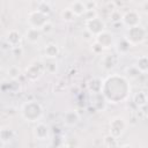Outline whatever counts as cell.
<instances>
[{
	"label": "cell",
	"instance_id": "6da1fadb",
	"mask_svg": "<svg viewBox=\"0 0 148 148\" xmlns=\"http://www.w3.org/2000/svg\"><path fill=\"white\" fill-rule=\"evenodd\" d=\"M131 92V86L125 76L118 74L109 75L103 80L101 95L109 103H120L128 98Z\"/></svg>",
	"mask_w": 148,
	"mask_h": 148
},
{
	"label": "cell",
	"instance_id": "7a4b0ae2",
	"mask_svg": "<svg viewBox=\"0 0 148 148\" xmlns=\"http://www.w3.org/2000/svg\"><path fill=\"white\" fill-rule=\"evenodd\" d=\"M21 117L29 123H38L43 114H44V109L40 103L37 101H28L22 104L20 109Z\"/></svg>",
	"mask_w": 148,
	"mask_h": 148
},
{
	"label": "cell",
	"instance_id": "3957f363",
	"mask_svg": "<svg viewBox=\"0 0 148 148\" xmlns=\"http://www.w3.org/2000/svg\"><path fill=\"white\" fill-rule=\"evenodd\" d=\"M124 39L127 40V43L131 46H136L146 42L147 39V29L142 25H136L132 28H127Z\"/></svg>",
	"mask_w": 148,
	"mask_h": 148
},
{
	"label": "cell",
	"instance_id": "277c9868",
	"mask_svg": "<svg viewBox=\"0 0 148 148\" xmlns=\"http://www.w3.org/2000/svg\"><path fill=\"white\" fill-rule=\"evenodd\" d=\"M127 126V120L123 116H116L109 123V134L116 139H119L126 132Z\"/></svg>",
	"mask_w": 148,
	"mask_h": 148
},
{
	"label": "cell",
	"instance_id": "5b68a950",
	"mask_svg": "<svg viewBox=\"0 0 148 148\" xmlns=\"http://www.w3.org/2000/svg\"><path fill=\"white\" fill-rule=\"evenodd\" d=\"M45 73V65L40 61V60H35L32 61L27 68H25V72H24V75L25 77L31 81V82H35L37 80H39L43 74Z\"/></svg>",
	"mask_w": 148,
	"mask_h": 148
},
{
	"label": "cell",
	"instance_id": "8992f818",
	"mask_svg": "<svg viewBox=\"0 0 148 148\" xmlns=\"http://www.w3.org/2000/svg\"><path fill=\"white\" fill-rule=\"evenodd\" d=\"M28 24L30 28H35V29H42V27L44 24H46L50 20H49V16L43 14L42 12L37 10V9H34V10H30L29 14H28Z\"/></svg>",
	"mask_w": 148,
	"mask_h": 148
},
{
	"label": "cell",
	"instance_id": "52a82bcc",
	"mask_svg": "<svg viewBox=\"0 0 148 148\" xmlns=\"http://www.w3.org/2000/svg\"><path fill=\"white\" fill-rule=\"evenodd\" d=\"M84 27H86V31H88L92 37H96L97 35H99L101 32L106 30V24H105L104 20L98 16L87 20L84 22Z\"/></svg>",
	"mask_w": 148,
	"mask_h": 148
},
{
	"label": "cell",
	"instance_id": "ba28073f",
	"mask_svg": "<svg viewBox=\"0 0 148 148\" xmlns=\"http://www.w3.org/2000/svg\"><path fill=\"white\" fill-rule=\"evenodd\" d=\"M121 23L127 28L141 25V14L135 9H130L121 15Z\"/></svg>",
	"mask_w": 148,
	"mask_h": 148
},
{
	"label": "cell",
	"instance_id": "9c48e42d",
	"mask_svg": "<svg viewBox=\"0 0 148 148\" xmlns=\"http://www.w3.org/2000/svg\"><path fill=\"white\" fill-rule=\"evenodd\" d=\"M32 135L37 141H46L50 139L51 135V130L50 126L45 123L38 121L32 128Z\"/></svg>",
	"mask_w": 148,
	"mask_h": 148
},
{
	"label": "cell",
	"instance_id": "30bf717a",
	"mask_svg": "<svg viewBox=\"0 0 148 148\" xmlns=\"http://www.w3.org/2000/svg\"><path fill=\"white\" fill-rule=\"evenodd\" d=\"M95 42L97 44H99L104 50H109V49H111V47L114 46L113 35L110 31H108V30H105V31L101 32L99 35H97L95 37Z\"/></svg>",
	"mask_w": 148,
	"mask_h": 148
},
{
	"label": "cell",
	"instance_id": "8fae6325",
	"mask_svg": "<svg viewBox=\"0 0 148 148\" xmlns=\"http://www.w3.org/2000/svg\"><path fill=\"white\" fill-rule=\"evenodd\" d=\"M23 40V36L22 34L16 30V29H12L7 32L6 35V43L13 49V47H18L21 46V43Z\"/></svg>",
	"mask_w": 148,
	"mask_h": 148
},
{
	"label": "cell",
	"instance_id": "7c38bea8",
	"mask_svg": "<svg viewBox=\"0 0 148 148\" xmlns=\"http://www.w3.org/2000/svg\"><path fill=\"white\" fill-rule=\"evenodd\" d=\"M62 121L67 127H74L80 123V114L76 110H67L62 116Z\"/></svg>",
	"mask_w": 148,
	"mask_h": 148
},
{
	"label": "cell",
	"instance_id": "4fadbf2b",
	"mask_svg": "<svg viewBox=\"0 0 148 148\" xmlns=\"http://www.w3.org/2000/svg\"><path fill=\"white\" fill-rule=\"evenodd\" d=\"M60 54V47L57 43L50 42L44 46V57L49 60H56Z\"/></svg>",
	"mask_w": 148,
	"mask_h": 148
},
{
	"label": "cell",
	"instance_id": "5bb4252c",
	"mask_svg": "<svg viewBox=\"0 0 148 148\" xmlns=\"http://www.w3.org/2000/svg\"><path fill=\"white\" fill-rule=\"evenodd\" d=\"M42 31L39 29H35V28H28V30L25 31L24 38L28 43L30 44H37L40 38H42Z\"/></svg>",
	"mask_w": 148,
	"mask_h": 148
},
{
	"label": "cell",
	"instance_id": "9a60e30c",
	"mask_svg": "<svg viewBox=\"0 0 148 148\" xmlns=\"http://www.w3.org/2000/svg\"><path fill=\"white\" fill-rule=\"evenodd\" d=\"M68 8L73 12V14H74L75 16H83V15L86 14V12H87L84 1H79V0L69 2Z\"/></svg>",
	"mask_w": 148,
	"mask_h": 148
},
{
	"label": "cell",
	"instance_id": "2e32d148",
	"mask_svg": "<svg viewBox=\"0 0 148 148\" xmlns=\"http://www.w3.org/2000/svg\"><path fill=\"white\" fill-rule=\"evenodd\" d=\"M14 138H15V133L12 128H9V127L0 128V141L2 143H5V145L10 143Z\"/></svg>",
	"mask_w": 148,
	"mask_h": 148
},
{
	"label": "cell",
	"instance_id": "e0dca14e",
	"mask_svg": "<svg viewBox=\"0 0 148 148\" xmlns=\"http://www.w3.org/2000/svg\"><path fill=\"white\" fill-rule=\"evenodd\" d=\"M117 61H118V59H117V57H116L114 54H105V56L103 57L101 64H102V66H103L104 69L110 71V69H112L113 67H116Z\"/></svg>",
	"mask_w": 148,
	"mask_h": 148
},
{
	"label": "cell",
	"instance_id": "ac0fdd59",
	"mask_svg": "<svg viewBox=\"0 0 148 148\" xmlns=\"http://www.w3.org/2000/svg\"><path fill=\"white\" fill-rule=\"evenodd\" d=\"M102 84H103V80L99 79V77H92L89 83H88V89L90 92L97 95V94H101V90H102Z\"/></svg>",
	"mask_w": 148,
	"mask_h": 148
},
{
	"label": "cell",
	"instance_id": "d6986e66",
	"mask_svg": "<svg viewBox=\"0 0 148 148\" xmlns=\"http://www.w3.org/2000/svg\"><path fill=\"white\" fill-rule=\"evenodd\" d=\"M147 101H148L147 99V94L145 91H138V92H135L133 95V102L139 109L146 106L147 105Z\"/></svg>",
	"mask_w": 148,
	"mask_h": 148
},
{
	"label": "cell",
	"instance_id": "ffe728a7",
	"mask_svg": "<svg viewBox=\"0 0 148 148\" xmlns=\"http://www.w3.org/2000/svg\"><path fill=\"white\" fill-rule=\"evenodd\" d=\"M131 45L127 43V40L126 39H120L117 44H116V50H117V53L118 54H120V56H125V54H127L128 52H130V50H131Z\"/></svg>",
	"mask_w": 148,
	"mask_h": 148
},
{
	"label": "cell",
	"instance_id": "44dd1931",
	"mask_svg": "<svg viewBox=\"0 0 148 148\" xmlns=\"http://www.w3.org/2000/svg\"><path fill=\"white\" fill-rule=\"evenodd\" d=\"M138 71L142 74H146L148 72V58L146 56H142V57H139L138 60H136V64L134 65Z\"/></svg>",
	"mask_w": 148,
	"mask_h": 148
},
{
	"label": "cell",
	"instance_id": "7402d4cb",
	"mask_svg": "<svg viewBox=\"0 0 148 148\" xmlns=\"http://www.w3.org/2000/svg\"><path fill=\"white\" fill-rule=\"evenodd\" d=\"M103 146L105 148H119V142H118V139L113 138L112 135L108 134L103 138Z\"/></svg>",
	"mask_w": 148,
	"mask_h": 148
},
{
	"label": "cell",
	"instance_id": "603a6c76",
	"mask_svg": "<svg viewBox=\"0 0 148 148\" xmlns=\"http://www.w3.org/2000/svg\"><path fill=\"white\" fill-rule=\"evenodd\" d=\"M75 17H76V16L73 14V12H72L68 7L64 8V9L60 12V18H61L64 22H66V23L73 22V21L75 20Z\"/></svg>",
	"mask_w": 148,
	"mask_h": 148
},
{
	"label": "cell",
	"instance_id": "cb8c5ba5",
	"mask_svg": "<svg viewBox=\"0 0 148 148\" xmlns=\"http://www.w3.org/2000/svg\"><path fill=\"white\" fill-rule=\"evenodd\" d=\"M7 74H8V77H9L10 80L15 81V80H17V79L20 77V75H21V71H20V68H18L17 66L13 65V66H10V67L8 68Z\"/></svg>",
	"mask_w": 148,
	"mask_h": 148
},
{
	"label": "cell",
	"instance_id": "d4e9b609",
	"mask_svg": "<svg viewBox=\"0 0 148 148\" xmlns=\"http://www.w3.org/2000/svg\"><path fill=\"white\" fill-rule=\"evenodd\" d=\"M36 9L49 16V14H50V12H51L52 8H51V3L50 2H47V1H40V2L37 3V8Z\"/></svg>",
	"mask_w": 148,
	"mask_h": 148
},
{
	"label": "cell",
	"instance_id": "484cf974",
	"mask_svg": "<svg viewBox=\"0 0 148 148\" xmlns=\"http://www.w3.org/2000/svg\"><path fill=\"white\" fill-rule=\"evenodd\" d=\"M125 74H126V76L130 77V79H136V77L140 75V72L138 71V68H136L135 66H128V67H126V69H125Z\"/></svg>",
	"mask_w": 148,
	"mask_h": 148
},
{
	"label": "cell",
	"instance_id": "4316f807",
	"mask_svg": "<svg viewBox=\"0 0 148 148\" xmlns=\"http://www.w3.org/2000/svg\"><path fill=\"white\" fill-rule=\"evenodd\" d=\"M45 65V72H49L51 74L56 73L57 72V68H58V65H57V61L56 60H49Z\"/></svg>",
	"mask_w": 148,
	"mask_h": 148
},
{
	"label": "cell",
	"instance_id": "83f0119b",
	"mask_svg": "<svg viewBox=\"0 0 148 148\" xmlns=\"http://www.w3.org/2000/svg\"><path fill=\"white\" fill-rule=\"evenodd\" d=\"M121 13L119 9H114L113 12L110 13V20L112 23H118V22H121Z\"/></svg>",
	"mask_w": 148,
	"mask_h": 148
},
{
	"label": "cell",
	"instance_id": "f1b7e54d",
	"mask_svg": "<svg viewBox=\"0 0 148 148\" xmlns=\"http://www.w3.org/2000/svg\"><path fill=\"white\" fill-rule=\"evenodd\" d=\"M40 31H42L43 35H49V34H51V32L53 31V24H52V22L49 21L46 24H44V25L42 27Z\"/></svg>",
	"mask_w": 148,
	"mask_h": 148
},
{
	"label": "cell",
	"instance_id": "f546056e",
	"mask_svg": "<svg viewBox=\"0 0 148 148\" xmlns=\"http://www.w3.org/2000/svg\"><path fill=\"white\" fill-rule=\"evenodd\" d=\"M90 50H91V52H92L94 54H102V52L104 51V49H103V47H102L99 44H97L95 40H94V43L91 44Z\"/></svg>",
	"mask_w": 148,
	"mask_h": 148
},
{
	"label": "cell",
	"instance_id": "4dcf8cb0",
	"mask_svg": "<svg viewBox=\"0 0 148 148\" xmlns=\"http://www.w3.org/2000/svg\"><path fill=\"white\" fill-rule=\"evenodd\" d=\"M65 89H66V84H65V82H62V81L57 82V83L54 84V88H53L54 92H62Z\"/></svg>",
	"mask_w": 148,
	"mask_h": 148
},
{
	"label": "cell",
	"instance_id": "1f68e13d",
	"mask_svg": "<svg viewBox=\"0 0 148 148\" xmlns=\"http://www.w3.org/2000/svg\"><path fill=\"white\" fill-rule=\"evenodd\" d=\"M84 5L87 10H96V7H97L96 1H84Z\"/></svg>",
	"mask_w": 148,
	"mask_h": 148
},
{
	"label": "cell",
	"instance_id": "d6a6232c",
	"mask_svg": "<svg viewBox=\"0 0 148 148\" xmlns=\"http://www.w3.org/2000/svg\"><path fill=\"white\" fill-rule=\"evenodd\" d=\"M12 50H13V54H14V56H21V54L23 53V49H22L21 46H18V47H13Z\"/></svg>",
	"mask_w": 148,
	"mask_h": 148
},
{
	"label": "cell",
	"instance_id": "836d02e7",
	"mask_svg": "<svg viewBox=\"0 0 148 148\" xmlns=\"http://www.w3.org/2000/svg\"><path fill=\"white\" fill-rule=\"evenodd\" d=\"M59 148H77V147H76V146H74V145H72V143L66 142V143H62Z\"/></svg>",
	"mask_w": 148,
	"mask_h": 148
},
{
	"label": "cell",
	"instance_id": "e575fe53",
	"mask_svg": "<svg viewBox=\"0 0 148 148\" xmlns=\"http://www.w3.org/2000/svg\"><path fill=\"white\" fill-rule=\"evenodd\" d=\"M140 6H142V9L145 10V13H147V9H148V1H143L142 3H140Z\"/></svg>",
	"mask_w": 148,
	"mask_h": 148
},
{
	"label": "cell",
	"instance_id": "d590c367",
	"mask_svg": "<svg viewBox=\"0 0 148 148\" xmlns=\"http://www.w3.org/2000/svg\"><path fill=\"white\" fill-rule=\"evenodd\" d=\"M119 148H135V147H133L132 145H128V143H127V145H123V146L119 147Z\"/></svg>",
	"mask_w": 148,
	"mask_h": 148
}]
</instances>
